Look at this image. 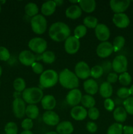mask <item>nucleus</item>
I'll use <instances>...</instances> for the list:
<instances>
[{"label": "nucleus", "instance_id": "1", "mask_svg": "<svg viewBox=\"0 0 133 134\" xmlns=\"http://www.w3.org/2000/svg\"><path fill=\"white\" fill-rule=\"evenodd\" d=\"M48 34L50 37L53 41L61 42L65 41L70 36V30L66 24L57 22L51 25L49 28Z\"/></svg>", "mask_w": 133, "mask_h": 134}, {"label": "nucleus", "instance_id": "2", "mask_svg": "<svg viewBox=\"0 0 133 134\" xmlns=\"http://www.w3.org/2000/svg\"><path fill=\"white\" fill-rule=\"evenodd\" d=\"M59 81L63 87L66 89H75L79 86V80L75 73L69 69H65L59 75Z\"/></svg>", "mask_w": 133, "mask_h": 134}, {"label": "nucleus", "instance_id": "3", "mask_svg": "<svg viewBox=\"0 0 133 134\" xmlns=\"http://www.w3.org/2000/svg\"><path fill=\"white\" fill-rule=\"evenodd\" d=\"M43 92L42 89L37 87L26 88L22 93L23 100L29 105H35L42 100Z\"/></svg>", "mask_w": 133, "mask_h": 134}, {"label": "nucleus", "instance_id": "4", "mask_svg": "<svg viewBox=\"0 0 133 134\" xmlns=\"http://www.w3.org/2000/svg\"><path fill=\"white\" fill-rule=\"evenodd\" d=\"M59 80V76L57 72L52 69H48L40 75L39 82L43 88H48L55 86Z\"/></svg>", "mask_w": 133, "mask_h": 134}, {"label": "nucleus", "instance_id": "5", "mask_svg": "<svg viewBox=\"0 0 133 134\" xmlns=\"http://www.w3.org/2000/svg\"><path fill=\"white\" fill-rule=\"evenodd\" d=\"M31 26L34 33L38 35L43 34L47 28L46 19L44 16L37 14L31 18Z\"/></svg>", "mask_w": 133, "mask_h": 134}, {"label": "nucleus", "instance_id": "6", "mask_svg": "<svg viewBox=\"0 0 133 134\" xmlns=\"http://www.w3.org/2000/svg\"><path fill=\"white\" fill-rule=\"evenodd\" d=\"M28 47L33 52L41 54L46 51L47 48V43L43 38L35 37L29 41Z\"/></svg>", "mask_w": 133, "mask_h": 134}, {"label": "nucleus", "instance_id": "7", "mask_svg": "<svg viewBox=\"0 0 133 134\" xmlns=\"http://www.w3.org/2000/svg\"><path fill=\"white\" fill-rule=\"evenodd\" d=\"M112 69L116 73H123L127 70L128 61L126 58L123 55L117 56L112 63Z\"/></svg>", "mask_w": 133, "mask_h": 134}, {"label": "nucleus", "instance_id": "8", "mask_svg": "<svg viewBox=\"0 0 133 134\" xmlns=\"http://www.w3.org/2000/svg\"><path fill=\"white\" fill-rule=\"evenodd\" d=\"M74 70H75V75L78 79L85 80L91 76V69L87 63L83 61L77 63Z\"/></svg>", "mask_w": 133, "mask_h": 134}, {"label": "nucleus", "instance_id": "9", "mask_svg": "<svg viewBox=\"0 0 133 134\" xmlns=\"http://www.w3.org/2000/svg\"><path fill=\"white\" fill-rule=\"evenodd\" d=\"M79 39L74 36H70L65 40V50L69 54H74L78 51L80 48Z\"/></svg>", "mask_w": 133, "mask_h": 134}, {"label": "nucleus", "instance_id": "10", "mask_svg": "<svg viewBox=\"0 0 133 134\" xmlns=\"http://www.w3.org/2000/svg\"><path fill=\"white\" fill-rule=\"evenodd\" d=\"M26 103L20 98H16L13 102V111L14 116L18 119L23 117L26 114Z\"/></svg>", "mask_w": 133, "mask_h": 134}, {"label": "nucleus", "instance_id": "11", "mask_svg": "<svg viewBox=\"0 0 133 134\" xmlns=\"http://www.w3.org/2000/svg\"><path fill=\"white\" fill-rule=\"evenodd\" d=\"M96 54L100 58H107L113 52V44L108 41L100 43L96 48Z\"/></svg>", "mask_w": 133, "mask_h": 134}, {"label": "nucleus", "instance_id": "12", "mask_svg": "<svg viewBox=\"0 0 133 134\" xmlns=\"http://www.w3.org/2000/svg\"><path fill=\"white\" fill-rule=\"evenodd\" d=\"M82 98V94L80 90L75 88L69 91V92L66 95V100L69 105L74 107L80 103Z\"/></svg>", "mask_w": 133, "mask_h": 134}, {"label": "nucleus", "instance_id": "13", "mask_svg": "<svg viewBox=\"0 0 133 134\" xmlns=\"http://www.w3.org/2000/svg\"><path fill=\"white\" fill-rule=\"evenodd\" d=\"M95 32L96 38L102 42L107 41L110 35L109 28L106 25L103 24H98L95 28Z\"/></svg>", "mask_w": 133, "mask_h": 134}, {"label": "nucleus", "instance_id": "14", "mask_svg": "<svg viewBox=\"0 0 133 134\" xmlns=\"http://www.w3.org/2000/svg\"><path fill=\"white\" fill-rule=\"evenodd\" d=\"M130 3V1L129 0H124V1H116V0H112L110 2V8L116 14L117 13H123Z\"/></svg>", "mask_w": 133, "mask_h": 134}, {"label": "nucleus", "instance_id": "15", "mask_svg": "<svg viewBox=\"0 0 133 134\" xmlns=\"http://www.w3.org/2000/svg\"><path fill=\"white\" fill-rule=\"evenodd\" d=\"M43 120L48 126H56L59 122V116L53 111H46L43 115Z\"/></svg>", "mask_w": 133, "mask_h": 134}, {"label": "nucleus", "instance_id": "16", "mask_svg": "<svg viewBox=\"0 0 133 134\" xmlns=\"http://www.w3.org/2000/svg\"><path fill=\"white\" fill-rule=\"evenodd\" d=\"M113 24L119 28H125L130 24V20L125 13H117L113 16Z\"/></svg>", "mask_w": 133, "mask_h": 134}, {"label": "nucleus", "instance_id": "17", "mask_svg": "<svg viewBox=\"0 0 133 134\" xmlns=\"http://www.w3.org/2000/svg\"><path fill=\"white\" fill-rule=\"evenodd\" d=\"M19 60L22 64L26 66H30L32 65L33 63L35 62V56L34 54H33L29 51H22L19 54Z\"/></svg>", "mask_w": 133, "mask_h": 134}, {"label": "nucleus", "instance_id": "18", "mask_svg": "<svg viewBox=\"0 0 133 134\" xmlns=\"http://www.w3.org/2000/svg\"><path fill=\"white\" fill-rule=\"evenodd\" d=\"M70 116L74 120L81 121L87 117V111L82 106L77 105L73 107L70 111Z\"/></svg>", "mask_w": 133, "mask_h": 134}, {"label": "nucleus", "instance_id": "19", "mask_svg": "<svg viewBox=\"0 0 133 134\" xmlns=\"http://www.w3.org/2000/svg\"><path fill=\"white\" fill-rule=\"evenodd\" d=\"M83 89L89 95H95L99 90V86L96 81L93 79H87L83 82Z\"/></svg>", "mask_w": 133, "mask_h": 134}, {"label": "nucleus", "instance_id": "20", "mask_svg": "<svg viewBox=\"0 0 133 134\" xmlns=\"http://www.w3.org/2000/svg\"><path fill=\"white\" fill-rule=\"evenodd\" d=\"M56 131L58 134H71L74 131V127L70 122L63 121L57 124Z\"/></svg>", "mask_w": 133, "mask_h": 134}, {"label": "nucleus", "instance_id": "21", "mask_svg": "<svg viewBox=\"0 0 133 134\" xmlns=\"http://www.w3.org/2000/svg\"><path fill=\"white\" fill-rule=\"evenodd\" d=\"M82 13V10L80 6L77 5H72L66 9L65 11V15L67 18L75 20L81 16Z\"/></svg>", "mask_w": 133, "mask_h": 134}, {"label": "nucleus", "instance_id": "22", "mask_svg": "<svg viewBox=\"0 0 133 134\" xmlns=\"http://www.w3.org/2000/svg\"><path fill=\"white\" fill-rule=\"evenodd\" d=\"M41 105L44 109L52 111L56 107V100L53 96L46 95L43 96L41 100Z\"/></svg>", "mask_w": 133, "mask_h": 134}, {"label": "nucleus", "instance_id": "23", "mask_svg": "<svg viewBox=\"0 0 133 134\" xmlns=\"http://www.w3.org/2000/svg\"><path fill=\"white\" fill-rule=\"evenodd\" d=\"M78 3L82 10L87 13L93 12L96 8V2L94 0H81Z\"/></svg>", "mask_w": 133, "mask_h": 134}, {"label": "nucleus", "instance_id": "24", "mask_svg": "<svg viewBox=\"0 0 133 134\" xmlns=\"http://www.w3.org/2000/svg\"><path fill=\"white\" fill-rule=\"evenodd\" d=\"M56 5L54 1H48L44 2L41 7V13L44 16H50L54 13Z\"/></svg>", "mask_w": 133, "mask_h": 134}, {"label": "nucleus", "instance_id": "25", "mask_svg": "<svg viewBox=\"0 0 133 134\" xmlns=\"http://www.w3.org/2000/svg\"><path fill=\"white\" fill-rule=\"evenodd\" d=\"M99 92L100 96L104 98H110L113 94V88L111 84L108 82H104L100 85L99 88Z\"/></svg>", "mask_w": 133, "mask_h": 134}, {"label": "nucleus", "instance_id": "26", "mask_svg": "<svg viewBox=\"0 0 133 134\" xmlns=\"http://www.w3.org/2000/svg\"><path fill=\"white\" fill-rule=\"evenodd\" d=\"M127 117V113L122 107H117L113 111V119L117 122H123Z\"/></svg>", "mask_w": 133, "mask_h": 134}, {"label": "nucleus", "instance_id": "27", "mask_svg": "<svg viewBox=\"0 0 133 134\" xmlns=\"http://www.w3.org/2000/svg\"><path fill=\"white\" fill-rule=\"evenodd\" d=\"M26 115L30 119H35L39 115V109L35 105H29L26 109Z\"/></svg>", "mask_w": 133, "mask_h": 134}, {"label": "nucleus", "instance_id": "28", "mask_svg": "<svg viewBox=\"0 0 133 134\" xmlns=\"http://www.w3.org/2000/svg\"><path fill=\"white\" fill-rule=\"evenodd\" d=\"M24 10L26 14L28 16L32 17L33 18V16H35L38 14V13H39V8H38L37 4L34 3H28L25 6Z\"/></svg>", "mask_w": 133, "mask_h": 134}, {"label": "nucleus", "instance_id": "29", "mask_svg": "<svg viewBox=\"0 0 133 134\" xmlns=\"http://www.w3.org/2000/svg\"><path fill=\"white\" fill-rule=\"evenodd\" d=\"M81 103L83 107L90 109L94 107L95 105V100L92 96L86 94L82 96Z\"/></svg>", "mask_w": 133, "mask_h": 134}, {"label": "nucleus", "instance_id": "30", "mask_svg": "<svg viewBox=\"0 0 133 134\" xmlns=\"http://www.w3.org/2000/svg\"><path fill=\"white\" fill-rule=\"evenodd\" d=\"M83 25L88 28H95L98 25V19L92 16H86L83 19Z\"/></svg>", "mask_w": 133, "mask_h": 134}, {"label": "nucleus", "instance_id": "31", "mask_svg": "<svg viewBox=\"0 0 133 134\" xmlns=\"http://www.w3.org/2000/svg\"><path fill=\"white\" fill-rule=\"evenodd\" d=\"M125 43V39L121 35L117 36L113 40V51L117 52V51H120L123 47H124Z\"/></svg>", "mask_w": 133, "mask_h": 134}, {"label": "nucleus", "instance_id": "32", "mask_svg": "<svg viewBox=\"0 0 133 134\" xmlns=\"http://www.w3.org/2000/svg\"><path fill=\"white\" fill-rule=\"evenodd\" d=\"M42 60L46 64H52L56 60V55L52 51H45L42 54Z\"/></svg>", "mask_w": 133, "mask_h": 134}, {"label": "nucleus", "instance_id": "33", "mask_svg": "<svg viewBox=\"0 0 133 134\" xmlns=\"http://www.w3.org/2000/svg\"><path fill=\"white\" fill-rule=\"evenodd\" d=\"M26 82L22 78H17L13 82V87L14 90L18 92H23V90L26 89Z\"/></svg>", "mask_w": 133, "mask_h": 134}, {"label": "nucleus", "instance_id": "34", "mask_svg": "<svg viewBox=\"0 0 133 134\" xmlns=\"http://www.w3.org/2000/svg\"><path fill=\"white\" fill-rule=\"evenodd\" d=\"M122 124L119 123H113L108 128L107 134H122L123 133Z\"/></svg>", "mask_w": 133, "mask_h": 134}, {"label": "nucleus", "instance_id": "35", "mask_svg": "<svg viewBox=\"0 0 133 134\" xmlns=\"http://www.w3.org/2000/svg\"><path fill=\"white\" fill-rule=\"evenodd\" d=\"M87 33V27L84 25H79L77 26L74 31V36L77 39H80L84 37Z\"/></svg>", "mask_w": 133, "mask_h": 134}, {"label": "nucleus", "instance_id": "36", "mask_svg": "<svg viewBox=\"0 0 133 134\" xmlns=\"http://www.w3.org/2000/svg\"><path fill=\"white\" fill-rule=\"evenodd\" d=\"M5 132L6 134H17L18 126L16 124L13 122H9L5 125Z\"/></svg>", "mask_w": 133, "mask_h": 134}, {"label": "nucleus", "instance_id": "37", "mask_svg": "<svg viewBox=\"0 0 133 134\" xmlns=\"http://www.w3.org/2000/svg\"><path fill=\"white\" fill-rule=\"evenodd\" d=\"M119 81L120 83L124 86H127L130 84L132 81V77L129 73L125 72L121 73L119 77Z\"/></svg>", "mask_w": 133, "mask_h": 134}, {"label": "nucleus", "instance_id": "38", "mask_svg": "<svg viewBox=\"0 0 133 134\" xmlns=\"http://www.w3.org/2000/svg\"><path fill=\"white\" fill-rule=\"evenodd\" d=\"M124 109L126 113L133 115V97H129L123 102Z\"/></svg>", "mask_w": 133, "mask_h": 134}, {"label": "nucleus", "instance_id": "39", "mask_svg": "<svg viewBox=\"0 0 133 134\" xmlns=\"http://www.w3.org/2000/svg\"><path fill=\"white\" fill-rule=\"evenodd\" d=\"M104 73L103 69L100 65H95L91 69V76L93 79H99Z\"/></svg>", "mask_w": 133, "mask_h": 134}, {"label": "nucleus", "instance_id": "40", "mask_svg": "<svg viewBox=\"0 0 133 134\" xmlns=\"http://www.w3.org/2000/svg\"><path fill=\"white\" fill-rule=\"evenodd\" d=\"M117 95L120 99H126L129 98L130 94V89L125 87H121L117 90Z\"/></svg>", "mask_w": 133, "mask_h": 134}, {"label": "nucleus", "instance_id": "41", "mask_svg": "<svg viewBox=\"0 0 133 134\" xmlns=\"http://www.w3.org/2000/svg\"><path fill=\"white\" fill-rule=\"evenodd\" d=\"M10 57L9 50L4 47H0V60L6 62L9 60Z\"/></svg>", "mask_w": 133, "mask_h": 134}, {"label": "nucleus", "instance_id": "42", "mask_svg": "<svg viewBox=\"0 0 133 134\" xmlns=\"http://www.w3.org/2000/svg\"><path fill=\"white\" fill-rule=\"evenodd\" d=\"M99 111L97 108L96 107H92V108L89 109L88 112H87V115L89 117L90 119L93 120H95L98 119L99 117Z\"/></svg>", "mask_w": 133, "mask_h": 134}, {"label": "nucleus", "instance_id": "43", "mask_svg": "<svg viewBox=\"0 0 133 134\" xmlns=\"http://www.w3.org/2000/svg\"><path fill=\"white\" fill-rule=\"evenodd\" d=\"M22 128L24 130H30L33 126V122L30 119H25L21 124Z\"/></svg>", "mask_w": 133, "mask_h": 134}, {"label": "nucleus", "instance_id": "44", "mask_svg": "<svg viewBox=\"0 0 133 134\" xmlns=\"http://www.w3.org/2000/svg\"><path fill=\"white\" fill-rule=\"evenodd\" d=\"M104 107L107 111H112L114 109L115 103L110 98H106L104 102Z\"/></svg>", "mask_w": 133, "mask_h": 134}, {"label": "nucleus", "instance_id": "45", "mask_svg": "<svg viewBox=\"0 0 133 134\" xmlns=\"http://www.w3.org/2000/svg\"><path fill=\"white\" fill-rule=\"evenodd\" d=\"M31 68H32V69L34 73H36V74L41 75L43 73V69H44V68H43V65L41 64H40V63L35 62L31 65Z\"/></svg>", "mask_w": 133, "mask_h": 134}, {"label": "nucleus", "instance_id": "46", "mask_svg": "<svg viewBox=\"0 0 133 134\" xmlns=\"http://www.w3.org/2000/svg\"><path fill=\"white\" fill-rule=\"evenodd\" d=\"M86 128L89 132L93 133L97 131L98 127L97 125L93 122H88L86 125Z\"/></svg>", "mask_w": 133, "mask_h": 134}, {"label": "nucleus", "instance_id": "47", "mask_svg": "<svg viewBox=\"0 0 133 134\" xmlns=\"http://www.w3.org/2000/svg\"><path fill=\"white\" fill-rule=\"evenodd\" d=\"M100 66L102 67V68L103 69V71H104V73H108V72H110L111 69H112V63H111L110 61H108V60L102 62V65H100Z\"/></svg>", "mask_w": 133, "mask_h": 134}, {"label": "nucleus", "instance_id": "48", "mask_svg": "<svg viewBox=\"0 0 133 134\" xmlns=\"http://www.w3.org/2000/svg\"><path fill=\"white\" fill-rule=\"evenodd\" d=\"M118 79V75L116 73H110L107 77V82L110 84L114 83Z\"/></svg>", "mask_w": 133, "mask_h": 134}, {"label": "nucleus", "instance_id": "49", "mask_svg": "<svg viewBox=\"0 0 133 134\" xmlns=\"http://www.w3.org/2000/svg\"><path fill=\"white\" fill-rule=\"evenodd\" d=\"M123 133L124 134H133V127L131 126H125L123 128Z\"/></svg>", "mask_w": 133, "mask_h": 134}, {"label": "nucleus", "instance_id": "50", "mask_svg": "<svg viewBox=\"0 0 133 134\" xmlns=\"http://www.w3.org/2000/svg\"><path fill=\"white\" fill-rule=\"evenodd\" d=\"M54 2L56 3V6H61L63 3V1H62V0H55Z\"/></svg>", "mask_w": 133, "mask_h": 134}, {"label": "nucleus", "instance_id": "51", "mask_svg": "<svg viewBox=\"0 0 133 134\" xmlns=\"http://www.w3.org/2000/svg\"><path fill=\"white\" fill-rule=\"evenodd\" d=\"M35 60H42V55L39 54H37L36 55H35Z\"/></svg>", "mask_w": 133, "mask_h": 134}, {"label": "nucleus", "instance_id": "52", "mask_svg": "<svg viewBox=\"0 0 133 134\" xmlns=\"http://www.w3.org/2000/svg\"><path fill=\"white\" fill-rule=\"evenodd\" d=\"M20 134H33L32 133V132L30 130H24L22 132H21Z\"/></svg>", "mask_w": 133, "mask_h": 134}, {"label": "nucleus", "instance_id": "53", "mask_svg": "<svg viewBox=\"0 0 133 134\" xmlns=\"http://www.w3.org/2000/svg\"><path fill=\"white\" fill-rule=\"evenodd\" d=\"M45 134H58L56 132H53V131H51V132H48Z\"/></svg>", "mask_w": 133, "mask_h": 134}, {"label": "nucleus", "instance_id": "54", "mask_svg": "<svg viewBox=\"0 0 133 134\" xmlns=\"http://www.w3.org/2000/svg\"><path fill=\"white\" fill-rule=\"evenodd\" d=\"M130 94H131V95H132L133 96V85H132L131 86V87L130 88Z\"/></svg>", "mask_w": 133, "mask_h": 134}, {"label": "nucleus", "instance_id": "55", "mask_svg": "<svg viewBox=\"0 0 133 134\" xmlns=\"http://www.w3.org/2000/svg\"><path fill=\"white\" fill-rule=\"evenodd\" d=\"M69 1L71 3H79V1H71V0H70Z\"/></svg>", "mask_w": 133, "mask_h": 134}, {"label": "nucleus", "instance_id": "56", "mask_svg": "<svg viewBox=\"0 0 133 134\" xmlns=\"http://www.w3.org/2000/svg\"><path fill=\"white\" fill-rule=\"evenodd\" d=\"M1 75H2V68H1V65H0V77L1 76Z\"/></svg>", "mask_w": 133, "mask_h": 134}, {"label": "nucleus", "instance_id": "57", "mask_svg": "<svg viewBox=\"0 0 133 134\" xmlns=\"http://www.w3.org/2000/svg\"><path fill=\"white\" fill-rule=\"evenodd\" d=\"M1 4H0V13H1Z\"/></svg>", "mask_w": 133, "mask_h": 134}]
</instances>
